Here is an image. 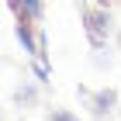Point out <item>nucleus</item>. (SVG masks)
<instances>
[{
  "label": "nucleus",
  "mask_w": 121,
  "mask_h": 121,
  "mask_svg": "<svg viewBox=\"0 0 121 121\" xmlns=\"http://www.w3.org/2000/svg\"><path fill=\"white\" fill-rule=\"evenodd\" d=\"M93 104H97V114H104L107 107H114V93H111V90L97 93V97H93Z\"/></svg>",
  "instance_id": "obj_3"
},
{
  "label": "nucleus",
  "mask_w": 121,
  "mask_h": 121,
  "mask_svg": "<svg viewBox=\"0 0 121 121\" xmlns=\"http://www.w3.org/2000/svg\"><path fill=\"white\" fill-rule=\"evenodd\" d=\"M52 121H76V118H73L69 111H56V114H52Z\"/></svg>",
  "instance_id": "obj_4"
},
{
  "label": "nucleus",
  "mask_w": 121,
  "mask_h": 121,
  "mask_svg": "<svg viewBox=\"0 0 121 121\" xmlns=\"http://www.w3.org/2000/svg\"><path fill=\"white\" fill-rule=\"evenodd\" d=\"M83 21H86V35H90V42L100 48L104 42H107V35H111V14H107V10H86Z\"/></svg>",
  "instance_id": "obj_1"
},
{
  "label": "nucleus",
  "mask_w": 121,
  "mask_h": 121,
  "mask_svg": "<svg viewBox=\"0 0 121 121\" xmlns=\"http://www.w3.org/2000/svg\"><path fill=\"white\" fill-rule=\"evenodd\" d=\"M14 7H21V14H28V17H38L42 14V4L38 0H10Z\"/></svg>",
  "instance_id": "obj_2"
}]
</instances>
